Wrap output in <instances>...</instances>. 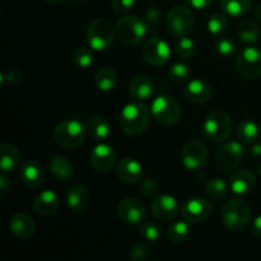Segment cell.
I'll return each instance as SVG.
<instances>
[{
    "instance_id": "6da1fadb",
    "label": "cell",
    "mask_w": 261,
    "mask_h": 261,
    "mask_svg": "<svg viewBox=\"0 0 261 261\" xmlns=\"http://www.w3.org/2000/svg\"><path fill=\"white\" fill-rule=\"evenodd\" d=\"M150 114L145 105L140 102L127 103L120 114V127L125 134L138 137L147 132L150 124Z\"/></svg>"
},
{
    "instance_id": "7a4b0ae2",
    "label": "cell",
    "mask_w": 261,
    "mask_h": 261,
    "mask_svg": "<svg viewBox=\"0 0 261 261\" xmlns=\"http://www.w3.org/2000/svg\"><path fill=\"white\" fill-rule=\"evenodd\" d=\"M222 222L232 232H240L247 226L251 218V208L242 199H231L222 208Z\"/></svg>"
},
{
    "instance_id": "3957f363",
    "label": "cell",
    "mask_w": 261,
    "mask_h": 261,
    "mask_svg": "<svg viewBox=\"0 0 261 261\" xmlns=\"http://www.w3.org/2000/svg\"><path fill=\"white\" fill-rule=\"evenodd\" d=\"M86 130L78 120H65L54 129V142L64 149H75L83 144Z\"/></svg>"
},
{
    "instance_id": "277c9868",
    "label": "cell",
    "mask_w": 261,
    "mask_h": 261,
    "mask_svg": "<svg viewBox=\"0 0 261 261\" xmlns=\"http://www.w3.org/2000/svg\"><path fill=\"white\" fill-rule=\"evenodd\" d=\"M116 36V27L105 18H97L87 30V41L94 51H105L111 47Z\"/></svg>"
},
{
    "instance_id": "5b68a950",
    "label": "cell",
    "mask_w": 261,
    "mask_h": 261,
    "mask_svg": "<svg viewBox=\"0 0 261 261\" xmlns=\"http://www.w3.org/2000/svg\"><path fill=\"white\" fill-rule=\"evenodd\" d=\"M116 37L125 45H138L147 35V24L137 15H126L116 23Z\"/></svg>"
},
{
    "instance_id": "8992f818",
    "label": "cell",
    "mask_w": 261,
    "mask_h": 261,
    "mask_svg": "<svg viewBox=\"0 0 261 261\" xmlns=\"http://www.w3.org/2000/svg\"><path fill=\"white\" fill-rule=\"evenodd\" d=\"M150 111L155 121L165 126H172L177 124L182 114L178 102L168 94H161L154 98Z\"/></svg>"
},
{
    "instance_id": "52a82bcc",
    "label": "cell",
    "mask_w": 261,
    "mask_h": 261,
    "mask_svg": "<svg viewBox=\"0 0 261 261\" xmlns=\"http://www.w3.org/2000/svg\"><path fill=\"white\" fill-rule=\"evenodd\" d=\"M231 117L222 110H214L206 116L204 121V132L206 137L213 142H224L228 139L232 134Z\"/></svg>"
},
{
    "instance_id": "ba28073f",
    "label": "cell",
    "mask_w": 261,
    "mask_h": 261,
    "mask_svg": "<svg viewBox=\"0 0 261 261\" xmlns=\"http://www.w3.org/2000/svg\"><path fill=\"white\" fill-rule=\"evenodd\" d=\"M236 69L240 75L249 81L261 76V50L252 46L244 47L236 56Z\"/></svg>"
},
{
    "instance_id": "9c48e42d",
    "label": "cell",
    "mask_w": 261,
    "mask_h": 261,
    "mask_svg": "<svg viewBox=\"0 0 261 261\" xmlns=\"http://www.w3.org/2000/svg\"><path fill=\"white\" fill-rule=\"evenodd\" d=\"M166 27L171 35L176 37H184L194 27V14L188 7L176 5L166 18Z\"/></svg>"
},
{
    "instance_id": "30bf717a",
    "label": "cell",
    "mask_w": 261,
    "mask_h": 261,
    "mask_svg": "<svg viewBox=\"0 0 261 261\" xmlns=\"http://www.w3.org/2000/svg\"><path fill=\"white\" fill-rule=\"evenodd\" d=\"M244 145L239 142H228L216 152V163L222 171H233L244 160Z\"/></svg>"
},
{
    "instance_id": "8fae6325",
    "label": "cell",
    "mask_w": 261,
    "mask_h": 261,
    "mask_svg": "<svg viewBox=\"0 0 261 261\" xmlns=\"http://www.w3.org/2000/svg\"><path fill=\"white\" fill-rule=\"evenodd\" d=\"M208 149L199 140H190L186 143L181 152V161L186 170L199 171L208 162Z\"/></svg>"
},
{
    "instance_id": "7c38bea8",
    "label": "cell",
    "mask_w": 261,
    "mask_h": 261,
    "mask_svg": "<svg viewBox=\"0 0 261 261\" xmlns=\"http://www.w3.org/2000/svg\"><path fill=\"white\" fill-rule=\"evenodd\" d=\"M143 59L153 66H163L168 63L171 48L167 42L158 37H150L142 47Z\"/></svg>"
},
{
    "instance_id": "4fadbf2b",
    "label": "cell",
    "mask_w": 261,
    "mask_h": 261,
    "mask_svg": "<svg viewBox=\"0 0 261 261\" xmlns=\"http://www.w3.org/2000/svg\"><path fill=\"white\" fill-rule=\"evenodd\" d=\"M212 211H213V205L208 199L203 196H194L184 203L181 214L189 223H200L208 219Z\"/></svg>"
},
{
    "instance_id": "5bb4252c",
    "label": "cell",
    "mask_w": 261,
    "mask_h": 261,
    "mask_svg": "<svg viewBox=\"0 0 261 261\" xmlns=\"http://www.w3.org/2000/svg\"><path fill=\"white\" fill-rule=\"evenodd\" d=\"M117 214L122 222L127 224H139L147 216V208L137 198H125L117 205Z\"/></svg>"
},
{
    "instance_id": "9a60e30c",
    "label": "cell",
    "mask_w": 261,
    "mask_h": 261,
    "mask_svg": "<svg viewBox=\"0 0 261 261\" xmlns=\"http://www.w3.org/2000/svg\"><path fill=\"white\" fill-rule=\"evenodd\" d=\"M91 163L97 172H110L116 163V152L114 147L107 143L97 144L91 152Z\"/></svg>"
},
{
    "instance_id": "2e32d148",
    "label": "cell",
    "mask_w": 261,
    "mask_h": 261,
    "mask_svg": "<svg viewBox=\"0 0 261 261\" xmlns=\"http://www.w3.org/2000/svg\"><path fill=\"white\" fill-rule=\"evenodd\" d=\"M152 213L158 221L167 222L175 218L178 213V204L173 196L171 195H158L157 198L153 199L152 205Z\"/></svg>"
},
{
    "instance_id": "e0dca14e",
    "label": "cell",
    "mask_w": 261,
    "mask_h": 261,
    "mask_svg": "<svg viewBox=\"0 0 261 261\" xmlns=\"http://www.w3.org/2000/svg\"><path fill=\"white\" fill-rule=\"evenodd\" d=\"M116 175L120 181L133 185V184L139 182L142 178L143 167L134 158H122L116 166Z\"/></svg>"
},
{
    "instance_id": "ac0fdd59",
    "label": "cell",
    "mask_w": 261,
    "mask_h": 261,
    "mask_svg": "<svg viewBox=\"0 0 261 261\" xmlns=\"http://www.w3.org/2000/svg\"><path fill=\"white\" fill-rule=\"evenodd\" d=\"M229 188L237 195H247L256 188V176L250 170H237L231 176Z\"/></svg>"
},
{
    "instance_id": "d6986e66",
    "label": "cell",
    "mask_w": 261,
    "mask_h": 261,
    "mask_svg": "<svg viewBox=\"0 0 261 261\" xmlns=\"http://www.w3.org/2000/svg\"><path fill=\"white\" fill-rule=\"evenodd\" d=\"M19 177L28 188H38L45 181V170L37 161H27L20 167Z\"/></svg>"
},
{
    "instance_id": "ffe728a7",
    "label": "cell",
    "mask_w": 261,
    "mask_h": 261,
    "mask_svg": "<svg viewBox=\"0 0 261 261\" xmlns=\"http://www.w3.org/2000/svg\"><path fill=\"white\" fill-rule=\"evenodd\" d=\"M59 205H60V199L53 190L41 191L32 201L33 211L41 216L54 214L59 209Z\"/></svg>"
},
{
    "instance_id": "44dd1931",
    "label": "cell",
    "mask_w": 261,
    "mask_h": 261,
    "mask_svg": "<svg viewBox=\"0 0 261 261\" xmlns=\"http://www.w3.org/2000/svg\"><path fill=\"white\" fill-rule=\"evenodd\" d=\"M9 228L15 237L20 240H28L35 234L36 224L31 216L25 213H18L12 217Z\"/></svg>"
},
{
    "instance_id": "7402d4cb",
    "label": "cell",
    "mask_w": 261,
    "mask_h": 261,
    "mask_svg": "<svg viewBox=\"0 0 261 261\" xmlns=\"http://www.w3.org/2000/svg\"><path fill=\"white\" fill-rule=\"evenodd\" d=\"M184 96L193 103H204L212 96V87L208 82L201 79H194L189 82L184 89Z\"/></svg>"
},
{
    "instance_id": "603a6c76",
    "label": "cell",
    "mask_w": 261,
    "mask_h": 261,
    "mask_svg": "<svg viewBox=\"0 0 261 261\" xmlns=\"http://www.w3.org/2000/svg\"><path fill=\"white\" fill-rule=\"evenodd\" d=\"M89 203H91V195L84 186L75 185L68 190L66 204L70 211L75 212V213H83L87 211Z\"/></svg>"
},
{
    "instance_id": "cb8c5ba5",
    "label": "cell",
    "mask_w": 261,
    "mask_h": 261,
    "mask_svg": "<svg viewBox=\"0 0 261 261\" xmlns=\"http://www.w3.org/2000/svg\"><path fill=\"white\" fill-rule=\"evenodd\" d=\"M153 92H154V83L152 79L148 75H140L134 76L130 81L129 84V93L137 101H145L152 97Z\"/></svg>"
},
{
    "instance_id": "d4e9b609",
    "label": "cell",
    "mask_w": 261,
    "mask_h": 261,
    "mask_svg": "<svg viewBox=\"0 0 261 261\" xmlns=\"http://www.w3.org/2000/svg\"><path fill=\"white\" fill-rule=\"evenodd\" d=\"M0 168L3 173H9L18 170L20 163V152L15 145L10 143H3L0 145Z\"/></svg>"
},
{
    "instance_id": "484cf974",
    "label": "cell",
    "mask_w": 261,
    "mask_h": 261,
    "mask_svg": "<svg viewBox=\"0 0 261 261\" xmlns=\"http://www.w3.org/2000/svg\"><path fill=\"white\" fill-rule=\"evenodd\" d=\"M86 127L89 137L92 139L97 140V142H105L111 135V126H110L109 121L106 119H103V117H91L87 121Z\"/></svg>"
},
{
    "instance_id": "4316f807",
    "label": "cell",
    "mask_w": 261,
    "mask_h": 261,
    "mask_svg": "<svg viewBox=\"0 0 261 261\" xmlns=\"http://www.w3.org/2000/svg\"><path fill=\"white\" fill-rule=\"evenodd\" d=\"M48 168L60 181H69L73 177V166L63 155H54L48 162Z\"/></svg>"
},
{
    "instance_id": "83f0119b",
    "label": "cell",
    "mask_w": 261,
    "mask_h": 261,
    "mask_svg": "<svg viewBox=\"0 0 261 261\" xmlns=\"http://www.w3.org/2000/svg\"><path fill=\"white\" fill-rule=\"evenodd\" d=\"M251 0H221V8L228 17L240 18L251 9Z\"/></svg>"
},
{
    "instance_id": "f1b7e54d",
    "label": "cell",
    "mask_w": 261,
    "mask_h": 261,
    "mask_svg": "<svg viewBox=\"0 0 261 261\" xmlns=\"http://www.w3.org/2000/svg\"><path fill=\"white\" fill-rule=\"evenodd\" d=\"M237 138L245 144H252L259 138V126L251 120H244L236 129Z\"/></svg>"
},
{
    "instance_id": "f546056e",
    "label": "cell",
    "mask_w": 261,
    "mask_h": 261,
    "mask_svg": "<svg viewBox=\"0 0 261 261\" xmlns=\"http://www.w3.org/2000/svg\"><path fill=\"white\" fill-rule=\"evenodd\" d=\"M94 82H96V86L99 91L110 92L116 87L117 75L112 69L101 68L94 75Z\"/></svg>"
},
{
    "instance_id": "4dcf8cb0",
    "label": "cell",
    "mask_w": 261,
    "mask_h": 261,
    "mask_svg": "<svg viewBox=\"0 0 261 261\" xmlns=\"http://www.w3.org/2000/svg\"><path fill=\"white\" fill-rule=\"evenodd\" d=\"M205 193L211 199L216 201H222L228 196V188L224 180L219 177L209 178L205 184Z\"/></svg>"
},
{
    "instance_id": "1f68e13d",
    "label": "cell",
    "mask_w": 261,
    "mask_h": 261,
    "mask_svg": "<svg viewBox=\"0 0 261 261\" xmlns=\"http://www.w3.org/2000/svg\"><path fill=\"white\" fill-rule=\"evenodd\" d=\"M237 36L245 43H254L260 38V28L252 20H245L237 28Z\"/></svg>"
},
{
    "instance_id": "d6a6232c",
    "label": "cell",
    "mask_w": 261,
    "mask_h": 261,
    "mask_svg": "<svg viewBox=\"0 0 261 261\" xmlns=\"http://www.w3.org/2000/svg\"><path fill=\"white\" fill-rule=\"evenodd\" d=\"M167 236L172 244H184V242L188 241L189 236H190V227L186 222H175L168 228Z\"/></svg>"
},
{
    "instance_id": "836d02e7",
    "label": "cell",
    "mask_w": 261,
    "mask_h": 261,
    "mask_svg": "<svg viewBox=\"0 0 261 261\" xmlns=\"http://www.w3.org/2000/svg\"><path fill=\"white\" fill-rule=\"evenodd\" d=\"M170 79L176 84H184L190 81L191 69L185 63H175L168 71Z\"/></svg>"
},
{
    "instance_id": "e575fe53",
    "label": "cell",
    "mask_w": 261,
    "mask_h": 261,
    "mask_svg": "<svg viewBox=\"0 0 261 261\" xmlns=\"http://www.w3.org/2000/svg\"><path fill=\"white\" fill-rule=\"evenodd\" d=\"M208 31L213 36H221L223 35L228 27V20H227L226 14H221V13H216V14L211 15L208 19Z\"/></svg>"
},
{
    "instance_id": "d590c367",
    "label": "cell",
    "mask_w": 261,
    "mask_h": 261,
    "mask_svg": "<svg viewBox=\"0 0 261 261\" xmlns=\"http://www.w3.org/2000/svg\"><path fill=\"white\" fill-rule=\"evenodd\" d=\"M175 51L178 55V58L188 60V59H191L195 55V42L191 38L184 36V37H180V40L176 42Z\"/></svg>"
},
{
    "instance_id": "8d00e7d4",
    "label": "cell",
    "mask_w": 261,
    "mask_h": 261,
    "mask_svg": "<svg viewBox=\"0 0 261 261\" xmlns=\"http://www.w3.org/2000/svg\"><path fill=\"white\" fill-rule=\"evenodd\" d=\"M93 48L88 47H81L74 53L73 55V61L78 68L87 69L92 65L93 63Z\"/></svg>"
},
{
    "instance_id": "74e56055",
    "label": "cell",
    "mask_w": 261,
    "mask_h": 261,
    "mask_svg": "<svg viewBox=\"0 0 261 261\" xmlns=\"http://www.w3.org/2000/svg\"><path fill=\"white\" fill-rule=\"evenodd\" d=\"M216 50L223 58L229 59L232 56L236 55L237 53V45L233 40L227 37H221L216 42Z\"/></svg>"
},
{
    "instance_id": "f35d334b",
    "label": "cell",
    "mask_w": 261,
    "mask_h": 261,
    "mask_svg": "<svg viewBox=\"0 0 261 261\" xmlns=\"http://www.w3.org/2000/svg\"><path fill=\"white\" fill-rule=\"evenodd\" d=\"M140 234H142V237L145 241L155 242L161 237V228L154 222H145L142 226V228H140Z\"/></svg>"
},
{
    "instance_id": "ab89813d",
    "label": "cell",
    "mask_w": 261,
    "mask_h": 261,
    "mask_svg": "<svg viewBox=\"0 0 261 261\" xmlns=\"http://www.w3.org/2000/svg\"><path fill=\"white\" fill-rule=\"evenodd\" d=\"M130 259L137 261H144L149 256V250H148L147 245L143 241H137L132 245L129 251Z\"/></svg>"
},
{
    "instance_id": "60d3db41",
    "label": "cell",
    "mask_w": 261,
    "mask_h": 261,
    "mask_svg": "<svg viewBox=\"0 0 261 261\" xmlns=\"http://www.w3.org/2000/svg\"><path fill=\"white\" fill-rule=\"evenodd\" d=\"M140 193L148 199H154L160 195V185L153 178H147L140 185Z\"/></svg>"
},
{
    "instance_id": "b9f144b4",
    "label": "cell",
    "mask_w": 261,
    "mask_h": 261,
    "mask_svg": "<svg viewBox=\"0 0 261 261\" xmlns=\"http://www.w3.org/2000/svg\"><path fill=\"white\" fill-rule=\"evenodd\" d=\"M2 83H9V84H17L22 81V73L18 69H10L5 73L2 74Z\"/></svg>"
},
{
    "instance_id": "7bdbcfd3",
    "label": "cell",
    "mask_w": 261,
    "mask_h": 261,
    "mask_svg": "<svg viewBox=\"0 0 261 261\" xmlns=\"http://www.w3.org/2000/svg\"><path fill=\"white\" fill-rule=\"evenodd\" d=\"M135 0H112L111 5L116 13H126L134 7Z\"/></svg>"
},
{
    "instance_id": "ee69618b",
    "label": "cell",
    "mask_w": 261,
    "mask_h": 261,
    "mask_svg": "<svg viewBox=\"0 0 261 261\" xmlns=\"http://www.w3.org/2000/svg\"><path fill=\"white\" fill-rule=\"evenodd\" d=\"M10 188H12V184L8 180V177L5 176V173H3L0 176V196H4L9 193Z\"/></svg>"
},
{
    "instance_id": "f6af8a7d",
    "label": "cell",
    "mask_w": 261,
    "mask_h": 261,
    "mask_svg": "<svg viewBox=\"0 0 261 261\" xmlns=\"http://www.w3.org/2000/svg\"><path fill=\"white\" fill-rule=\"evenodd\" d=\"M212 2L213 0H188L189 4L191 5V7H194L195 9H206V8L211 7Z\"/></svg>"
},
{
    "instance_id": "bcb514c9",
    "label": "cell",
    "mask_w": 261,
    "mask_h": 261,
    "mask_svg": "<svg viewBox=\"0 0 261 261\" xmlns=\"http://www.w3.org/2000/svg\"><path fill=\"white\" fill-rule=\"evenodd\" d=\"M251 231H252V233H254V234H256V236L261 237V216L256 217V218L252 221Z\"/></svg>"
},
{
    "instance_id": "7dc6e473",
    "label": "cell",
    "mask_w": 261,
    "mask_h": 261,
    "mask_svg": "<svg viewBox=\"0 0 261 261\" xmlns=\"http://www.w3.org/2000/svg\"><path fill=\"white\" fill-rule=\"evenodd\" d=\"M251 153L255 157H261V143H255L251 147Z\"/></svg>"
},
{
    "instance_id": "c3c4849f",
    "label": "cell",
    "mask_w": 261,
    "mask_h": 261,
    "mask_svg": "<svg viewBox=\"0 0 261 261\" xmlns=\"http://www.w3.org/2000/svg\"><path fill=\"white\" fill-rule=\"evenodd\" d=\"M254 14H255V18H256L257 20H260V22H261V4L257 5L256 9H255Z\"/></svg>"
},
{
    "instance_id": "681fc988",
    "label": "cell",
    "mask_w": 261,
    "mask_h": 261,
    "mask_svg": "<svg viewBox=\"0 0 261 261\" xmlns=\"http://www.w3.org/2000/svg\"><path fill=\"white\" fill-rule=\"evenodd\" d=\"M45 2H47V3H60V2H63V0H45Z\"/></svg>"
},
{
    "instance_id": "f907efd6",
    "label": "cell",
    "mask_w": 261,
    "mask_h": 261,
    "mask_svg": "<svg viewBox=\"0 0 261 261\" xmlns=\"http://www.w3.org/2000/svg\"><path fill=\"white\" fill-rule=\"evenodd\" d=\"M259 172H260V175H261V163H260V166H259Z\"/></svg>"
}]
</instances>
